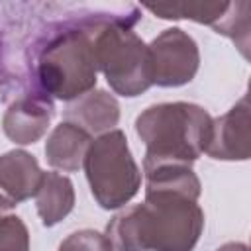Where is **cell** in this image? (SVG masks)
Segmentation results:
<instances>
[{"instance_id": "277c9868", "label": "cell", "mask_w": 251, "mask_h": 251, "mask_svg": "<svg viewBox=\"0 0 251 251\" xmlns=\"http://www.w3.org/2000/svg\"><path fill=\"white\" fill-rule=\"evenodd\" d=\"M139 20L135 10L131 16L100 18L94 31V57L110 88L120 96H139L151 88L149 49L147 43L133 31Z\"/></svg>"}, {"instance_id": "9c48e42d", "label": "cell", "mask_w": 251, "mask_h": 251, "mask_svg": "<svg viewBox=\"0 0 251 251\" xmlns=\"http://www.w3.org/2000/svg\"><path fill=\"white\" fill-rule=\"evenodd\" d=\"M41 178L43 171L31 153L12 149L0 155V212L35 196Z\"/></svg>"}, {"instance_id": "4fadbf2b", "label": "cell", "mask_w": 251, "mask_h": 251, "mask_svg": "<svg viewBox=\"0 0 251 251\" xmlns=\"http://www.w3.org/2000/svg\"><path fill=\"white\" fill-rule=\"evenodd\" d=\"M151 14L163 20H192L198 24L216 25L227 12L229 2H180V4H149Z\"/></svg>"}, {"instance_id": "7c38bea8", "label": "cell", "mask_w": 251, "mask_h": 251, "mask_svg": "<svg viewBox=\"0 0 251 251\" xmlns=\"http://www.w3.org/2000/svg\"><path fill=\"white\" fill-rule=\"evenodd\" d=\"M33 198L41 224L45 227H51L65 220L75 208V186L69 176L49 171L43 173V178Z\"/></svg>"}, {"instance_id": "5bb4252c", "label": "cell", "mask_w": 251, "mask_h": 251, "mask_svg": "<svg viewBox=\"0 0 251 251\" xmlns=\"http://www.w3.org/2000/svg\"><path fill=\"white\" fill-rule=\"evenodd\" d=\"M249 10H251L249 2H229L227 12L214 25L216 33L229 37L239 47L243 57L249 55L247 53V47H249Z\"/></svg>"}, {"instance_id": "7a4b0ae2", "label": "cell", "mask_w": 251, "mask_h": 251, "mask_svg": "<svg viewBox=\"0 0 251 251\" xmlns=\"http://www.w3.org/2000/svg\"><path fill=\"white\" fill-rule=\"evenodd\" d=\"M100 18L65 25L53 33L37 53L35 84L37 90L57 100H76L96 86L94 31Z\"/></svg>"}, {"instance_id": "8992f818", "label": "cell", "mask_w": 251, "mask_h": 251, "mask_svg": "<svg viewBox=\"0 0 251 251\" xmlns=\"http://www.w3.org/2000/svg\"><path fill=\"white\" fill-rule=\"evenodd\" d=\"M151 84L175 88L188 84L200 67V51L192 35L180 27L161 31L149 45Z\"/></svg>"}, {"instance_id": "6da1fadb", "label": "cell", "mask_w": 251, "mask_h": 251, "mask_svg": "<svg viewBox=\"0 0 251 251\" xmlns=\"http://www.w3.org/2000/svg\"><path fill=\"white\" fill-rule=\"evenodd\" d=\"M204 229L198 200L178 192H145V202L118 212L106 235L116 251H192Z\"/></svg>"}, {"instance_id": "8fae6325", "label": "cell", "mask_w": 251, "mask_h": 251, "mask_svg": "<svg viewBox=\"0 0 251 251\" xmlns=\"http://www.w3.org/2000/svg\"><path fill=\"white\" fill-rule=\"evenodd\" d=\"M90 135L75 124L61 122L49 133L45 141V159L47 163L63 173H76L86 157Z\"/></svg>"}, {"instance_id": "5b68a950", "label": "cell", "mask_w": 251, "mask_h": 251, "mask_svg": "<svg viewBox=\"0 0 251 251\" xmlns=\"http://www.w3.org/2000/svg\"><path fill=\"white\" fill-rule=\"evenodd\" d=\"M82 167L90 192L104 210H118L139 192L141 171L122 129L106 131L90 141Z\"/></svg>"}, {"instance_id": "e0dca14e", "label": "cell", "mask_w": 251, "mask_h": 251, "mask_svg": "<svg viewBox=\"0 0 251 251\" xmlns=\"http://www.w3.org/2000/svg\"><path fill=\"white\" fill-rule=\"evenodd\" d=\"M216 251H249V247L241 241H229V243H224L222 247H218Z\"/></svg>"}, {"instance_id": "ba28073f", "label": "cell", "mask_w": 251, "mask_h": 251, "mask_svg": "<svg viewBox=\"0 0 251 251\" xmlns=\"http://www.w3.org/2000/svg\"><path fill=\"white\" fill-rule=\"evenodd\" d=\"M218 161H247L251 155L249 131V96L243 94L239 102L224 116L212 120L208 147L204 151Z\"/></svg>"}, {"instance_id": "ac0fdd59", "label": "cell", "mask_w": 251, "mask_h": 251, "mask_svg": "<svg viewBox=\"0 0 251 251\" xmlns=\"http://www.w3.org/2000/svg\"><path fill=\"white\" fill-rule=\"evenodd\" d=\"M0 86H2V75H0Z\"/></svg>"}, {"instance_id": "9a60e30c", "label": "cell", "mask_w": 251, "mask_h": 251, "mask_svg": "<svg viewBox=\"0 0 251 251\" xmlns=\"http://www.w3.org/2000/svg\"><path fill=\"white\" fill-rule=\"evenodd\" d=\"M0 251H29V231L22 218L0 216Z\"/></svg>"}, {"instance_id": "2e32d148", "label": "cell", "mask_w": 251, "mask_h": 251, "mask_svg": "<svg viewBox=\"0 0 251 251\" xmlns=\"http://www.w3.org/2000/svg\"><path fill=\"white\" fill-rule=\"evenodd\" d=\"M59 251H116L106 233L96 229H78L67 235Z\"/></svg>"}, {"instance_id": "52a82bcc", "label": "cell", "mask_w": 251, "mask_h": 251, "mask_svg": "<svg viewBox=\"0 0 251 251\" xmlns=\"http://www.w3.org/2000/svg\"><path fill=\"white\" fill-rule=\"evenodd\" d=\"M55 116V104L51 96L33 88L16 96L4 112L2 129L6 137L18 145H31L39 141Z\"/></svg>"}, {"instance_id": "3957f363", "label": "cell", "mask_w": 251, "mask_h": 251, "mask_svg": "<svg viewBox=\"0 0 251 251\" xmlns=\"http://www.w3.org/2000/svg\"><path fill=\"white\" fill-rule=\"evenodd\" d=\"M212 116L192 102H161L135 120V133L145 145L147 161L192 165L208 147Z\"/></svg>"}, {"instance_id": "30bf717a", "label": "cell", "mask_w": 251, "mask_h": 251, "mask_svg": "<svg viewBox=\"0 0 251 251\" xmlns=\"http://www.w3.org/2000/svg\"><path fill=\"white\" fill-rule=\"evenodd\" d=\"M65 122L78 126L88 135H102L118 126L120 104L106 90H90L67 106Z\"/></svg>"}]
</instances>
